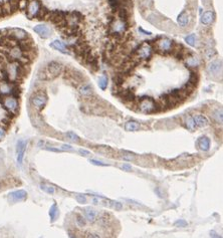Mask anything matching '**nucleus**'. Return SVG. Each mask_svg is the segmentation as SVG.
I'll use <instances>...</instances> for the list:
<instances>
[{"instance_id":"1","label":"nucleus","mask_w":223,"mask_h":238,"mask_svg":"<svg viewBox=\"0 0 223 238\" xmlns=\"http://www.w3.org/2000/svg\"><path fill=\"white\" fill-rule=\"evenodd\" d=\"M63 66L57 61H51L47 64L43 70L39 74V78L44 79V81H49L57 77L59 75L62 73Z\"/></svg>"},{"instance_id":"2","label":"nucleus","mask_w":223,"mask_h":238,"mask_svg":"<svg viewBox=\"0 0 223 238\" xmlns=\"http://www.w3.org/2000/svg\"><path fill=\"white\" fill-rule=\"evenodd\" d=\"M0 104H1L2 107L8 111L9 115H15L19 109L18 100L11 95L0 96Z\"/></svg>"},{"instance_id":"3","label":"nucleus","mask_w":223,"mask_h":238,"mask_svg":"<svg viewBox=\"0 0 223 238\" xmlns=\"http://www.w3.org/2000/svg\"><path fill=\"white\" fill-rule=\"evenodd\" d=\"M138 108L139 111L142 113L151 114L157 111V108H159L156 104V102L150 96H143L138 100Z\"/></svg>"},{"instance_id":"4","label":"nucleus","mask_w":223,"mask_h":238,"mask_svg":"<svg viewBox=\"0 0 223 238\" xmlns=\"http://www.w3.org/2000/svg\"><path fill=\"white\" fill-rule=\"evenodd\" d=\"M154 44L156 45L157 50H159V51L163 53H166L173 50L175 42L167 37H159L157 40H154Z\"/></svg>"},{"instance_id":"5","label":"nucleus","mask_w":223,"mask_h":238,"mask_svg":"<svg viewBox=\"0 0 223 238\" xmlns=\"http://www.w3.org/2000/svg\"><path fill=\"white\" fill-rule=\"evenodd\" d=\"M42 7L41 3L38 0H28L25 10H26V16L29 19L36 18L38 12L40 11V8Z\"/></svg>"},{"instance_id":"6","label":"nucleus","mask_w":223,"mask_h":238,"mask_svg":"<svg viewBox=\"0 0 223 238\" xmlns=\"http://www.w3.org/2000/svg\"><path fill=\"white\" fill-rule=\"evenodd\" d=\"M31 104L36 110L41 111L47 104V96L44 93H36L31 96Z\"/></svg>"},{"instance_id":"7","label":"nucleus","mask_w":223,"mask_h":238,"mask_svg":"<svg viewBox=\"0 0 223 238\" xmlns=\"http://www.w3.org/2000/svg\"><path fill=\"white\" fill-rule=\"evenodd\" d=\"M26 147H27V141L25 140H19L16 144V160H17V164L19 166H21L23 163Z\"/></svg>"},{"instance_id":"8","label":"nucleus","mask_w":223,"mask_h":238,"mask_svg":"<svg viewBox=\"0 0 223 238\" xmlns=\"http://www.w3.org/2000/svg\"><path fill=\"white\" fill-rule=\"evenodd\" d=\"M7 33H8L9 36H11L13 39H15L17 41L24 40V39L29 37L27 32L24 31L23 29H20V28H12V29L7 30Z\"/></svg>"},{"instance_id":"9","label":"nucleus","mask_w":223,"mask_h":238,"mask_svg":"<svg viewBox=\"0 0 223 238\" xmlns=\"http://www.w3.org/2000/svg\"><path fill=\"white\" fill-rule=\"evenodd\" d=\"M26 198H27V193H26V191H24V190L13 191V192L9 193V195H8V200L11 202V203L24 201V200H26Z\"/></svg>"},{"instance_id":"10","label":"nucleus","mask_w":223,"mask_h":238,"mask_svg":"<svg viewBox=\"0 0 223 238\" xmlns=\"http://www.w3.org/2000/svg\"><path fill=\"white\" fill-rule=\"evenodd\" d=\"M33 30H34L35 33H37L39 36H40L41 38H43V39L48 38L50 36V34H51V30H50V28L48 26H46V25H44V24L36 25V26H34Z\"/></svg>"},{"instance_id":"11","label":"nucleus","mask_w":223,"mask_h":238,"mask_svg":"<svg viewBox=\"0 0 223 238\" xmlns=\"http://www.w3.org/2000/svg\"><path fill=\"white\" fill-rule=\"evenodd\" d=\"M50 47L55 48V50H59V52L64 53V55H70V50L68 47H66V45L64 44V42L60 40H55L50 43Z\"/></svg>"},{"instance_id":"12","label":"nucleus","mask_w":223,"mask_h":238,"mask_svg":"<svg viewBox=\"0 0 223 238\" xmlns=\"http://www.w3.org/2000/svg\"><path fill=\"white\" fill-rule=\"evenodd\" d=\"M84 216L85 220H87L88 222L89 223H93L96 221V219H98V211L95 210V209H92V208H85L84 210Z\"/></svg>"},{"instance_id":"13","label":"nucleus","mask_w":223,"mask_h":238,"mask_svg":"<svg viewBox=\"0 0 223 238\" xmlns=\"http://www.w3.org/2000/svg\"><path fill=\"white\" fill-rule=\"evenodd\" d=\"M191 20V16L187 11H182L177 17V22L181 27H186Z\"/></svg>"},{"instance_id":"14","label":"nucleus","mask_w":223,"mask_h":238,"mask_svg":"<svg viewBox=\"0 0 223 238\" xmlns=\"http://www.w3.org/2000/svg\"><path fill=\"white\" fill-rule=\"evenodd\" d=\"M192 117L194 122H195L196 128H204L209 125L208 119L205 116H203V115H195V116H192Z\"/></svg>"},{"instance_id":"15","label":"nucleus","mask_w":223,"mask_h":238,"mask_svg":"<svg viewBox=\"0 0 223 238\" xmlns=\"http://www.w3.org/2000/svg\"><path fill=\"white\" fill-rule=\"evenodd\" d=\"M215 18V15H214V12L213 11H206L202 14L201 16V22H202L204 25H210L213 20Z\"/></svg>"},{"instance_id":"16","label":"nucleus","mask_w":223,"mask_h":238,"mask_svg":"<svg viewBox=\"0 0 223 238\" xmlns=\"http://www.w3.org/2000/svg\"><path fill=\"white\" fill-rule=\"evenodd\" d=\"M197 144H198L199 149L201 151H204V152H206V151L210 149V140L207 137H201Z\"/></svg>"},{"instance_id":"17","label":"nucleus","mask_w":223,"mask_h":238,"mask_svg":"<svg viewBox=\"0 0 223 238\" xmlns=\"http://www.w3.org/2000/svg\"><path fill=\"white\" fill-rule=\"evenodd\" d=\"M208 70H209L210 74H217L219 71L221 73V61L220 60H214L209 64L208 66Z\"/></svg>"},{"instance_id":"18","label":"nucleus","mask_w":223,"mask_h":238,"mask_svg":"<svg viewBox=\"0 0 223 238\" xmlns=\"http://www.w3.org/2000/svg\"><path fill=\"white\" fill-rule=\"evenodd\" d=\"M139 129H140V126L135 121H129L125 124V130L128 132H136V131H139Z\"/></svg>"},{"instance_id":"19","label":"nucleus","mask_w":223,"mask_h":238,"mask_svg":"<svg viewBox=\"0 0 223 238\" xmlns=\"http://www.w3.org/2000/svg\"><path fill=\"white\" fill-rule=\"evenodd\" d=\"M57 216H59V208H57V205L55 203V204H52V206L49 209V217H50V220H51V222L55 221V220L57 218Z\"/></svg>"},{"instance_id":"20","label":"nucleus","mask_w":223,"mask_h":238,"mask_svg":"<svg viewBox=\"0 0 223 238\" xmlns=\"http://www.w3.org/2000/svg\"><path fill=\"white\" fill-rule=\"evenodd\" d=\"M80 93L84 96H89L93 95V89H92V88L89 85H82L81 88Z\"/></svg>"},{"instance_id":"21","label":"nucleus","mask_w":223,"mask_h":238,"mask_svg":"<svg viewBox=\"0 0 223 238\" xmlns=\"http://www.w3.org/2000/svg\"><path fill=\"white\" fill-rule=\"evenodd\" d=\"M40 189L43 191V192L47 193V194H50V195L55 194V188H53L52 186L48 185V184H44V183L40 184Z\"/></svg>"},{"instance_id":"22","label":"nucleus","mask_w":223,"mask_h":238,"mask_svg":"<svg viewBox=\"0 0 223 238\" xmlns=\"http://www.w3.org/2000/svg\"><path fill=\"white\" fill-rule=\"evenodd\" d=\"M185 126L187 129L190 130V131H194V130L196 129V125H195V122L193 120V117H188L186 119Z\"/></svg>"},{"instance_id":"23","label":"nucleus","mask_w":223,"mask_h":238,"mask_svg":"<svg viewBox=\"0 0 223 238\" xmlns=\"http://www.w3.org/2000/svg\"><path fill=\"white\" fill-rule=\"evenodd\" d=\"M99 86H100V89H103V91H105V89H107L108 77H106V75H102V77L99 78Z\"/></svg>"},{"instance_id":"24","label":"nucleus","mask_w":223,"mask_h":238,"mask_svg":"<svg viewBox=\"0 0 223 238\" xmlns=\"http://www.w3.org/2000/svg\"><path fill=\"white\" fill-rule=\"evenodd\" d=\"M75 222H77L78 227H85L87 225V220H85V216H82V215H77V217H75Z\"/></svg>"},{"instance_id":"25","label":"nucleus","mask_w":223,"mask_h":238,"mask_svg":"<svg viewBox=\"0 0 223 238\" xmlns=\"http://www.w3.org/2000/svg\"><path fill=\"white\" fill-rule=\"evenodd\" d=\"M185 41L188 43L189 45L194 46V45H195V41H196L195 34H190V35H188V36L185 38Z\"/></svg>"},{"instance_id":"26","label":"nucleus","mask_w":223,"mask_h":238,"mask_svg":"<svg viewBox=\"0 0 223 238\" xmlns=\"http://www.w3.org/2000/svg\"><path fill=\"white\" fill-rule=\"evenodd\" d=\"M66 137L70 140H71V141H74V142H78V140H80V138L74 134V133H73V132H68V133H66Z\"/></svg>"},{"instance_id":"27","label":"nucleus","mask_w":223,"mask_h":238,"mask_svg":"<svg viewBox=\"0 0 223 238\" xmlns=\"http://www.w3.org/2000/svg\"><path fill=\"white\" fill-rule=\"evenodd\" d=\"M6 128L4 127V126H2L1 124H0V141H2L3 139L5 138L6 136Z\"/></svg>"},{"instance_id":"28","label":"nucleus","mask_w":223,"mask_h":238,"mask_svg":"<svg viewBox=\"0 0 223 238\" xmlns=\"http://www.w3.org/2000/svg\"><path fill=\"white\" fill-rule=\"evenodd\" d=\"M187 225H188V223H187L185 220H182V219H180L178 221L175 222V226H177V227H186Z\"/></svg>"},{"instance_id":"29","label":"nucleus","mask_w":223,"mask_h":238,"mask_svg":"<svg viewBox=\"0 0 223 238\" xmlns=\"http://www.w3.org/2000/svg\"><path fill=\"white\" fill-rule=\"evenodd\" d=\"M75 199H77V201L81 204L87 203V198H85V196H82V195H77L75 196Z\"/></svg>"},{"instance_id":"30","label":"nucleus","mask_w":223,"mask_h":238,"mask_svg":"<svg viewBox=\"0 0 223 238\" xmlns=\"http://www.w3.org/2000/svg\"><path fill=\"white\" fill-rule=\"evenodd\" d=\"M89 162L93 164V165H96V166H102V167H105V166H108L106 163H103V162L100 161H98V160H95V159H92V160H89Z\"/></svg>"},{"instance_id":"31","label":"nucleus","mask_w":223,"mask_h":238,"mask_svg":"<svg viewBox=\"0 0 223 238\" xmlns=\"http://www.w3.org/2000/svg\"><path fill=\"white\" fill-rule=\"evenodd\" d=\"M114 207H115V209H116L117 211H120V210L123 209V205H122L121 203H119V202H115Z\"/></svg>"},{"instance_id":"32","label":"nucleus","mask_w":223,"mask_h":238,"mask_svg":"<svg viewBox=\"0 0 223 238\" xmlns=\"http://www.w3.org/2000/svg\"><path fill=\"white\" fill-rule=\"evenodd\" d=\"M44 149H45V150H47V151H51V152H56V153L62 152V149H56V148H48V147H45Z\"/></svg>"},{"instance_id":"33","label":"nucleus","mask_w":223,"mask_h":238,"mask_svg":"<svg viewBox=\"0 0 223 238\" xmlns=\"http://www.w3.org/2000/svg\"><path fill=\"white\" fill-rule=\"evenodd\" d=\"M62 151H73V147H71L70 145H62Z\"/></svg>"},{"instance_id":"34","label":"nucleus","mask_w":223,"mask_h":238,"mask_svg":"<svg viewBox=\"0 0 223 238\" xmlns=\"http://www.w3.org/2000/svg\"><path fill=\"white\" fill-rule=\"evenodd\" d=\"M122 169H123V170H126V171H131V170H132V167H131V165L124 164L123 166H122Z\"/></svg>"},{"instance_id":"35","label":"nucleus","mask_w":223,"mask_h":238,"mask_svg":"<svg viewBox=\"0 0 223 238\" xmlns=\"http://www.w3.org/2000/svg\"><path fill=\"white\" fill-rule=\"evenodd\" d=\"M78 152H80V154H81L82 156H89V151L84 150V149H80V150H78Z\"/></svg>"},{"instance_id":"36","label":"nucleus","mask_w":223,"mask_h":238,"mask_svg":"<svg viewBox=\"0 0 223 238\" xmlns=\"http://www.w3.org/2000/svg\"><path fill=\"white\" fill-rule=\"evenodd\" d=\"M93 204H95V205H96V204L99 203V200H98V199H96V198H93Z\"/></svg>"},{"instance_id":"37","label":"nucleus","mask_w":223,"mask_h":238,"mask_svg":"<svg viewBox=\"0 0 223 238\" xmlns=\"http://www.w3.org/2000/svg\"><path fill=\"white\" fill-rule=\"evenodd\" d=\"M3 188V184H2V182L1 181H0V190H1Z\"/></svg>"}]
</instances>
